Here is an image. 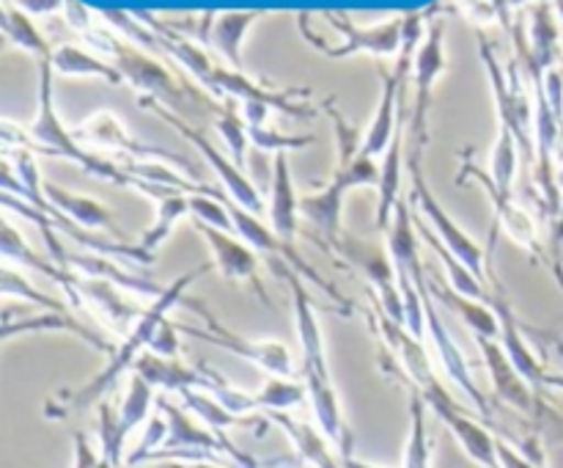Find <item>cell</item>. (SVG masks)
I'll list each match as a JSON object with an SVG mask.
<instances>
[{"instance_id": "cell-1", "label": "cell", "mask_w": 563, "mask_h": 468, "mask_svg": "<svg viewBox=\"0 0 563 468\" xmlns=\"http://www.w3.org/2000/svg\"><path fill=\"white\" fill-rule=\"evenodd\" d=\"M284 264V268H278V275L286 279V284H289L291 290L295 328L302 352V383H306L308 389L313 418H317V427L328 435V440L335 446L341 460H344V457H352V433L344 422L339 391H335L333 378H330L328 345H324L322 323H319L317 306H313L311 295H308L306 279H302L291 264Z\"/></svg>"}, {"instance_id": "cell-2", "label": "cell", "mask_w": 563, "mask_h": 468, "mask_svg": "<svg viewBox=\"0 0 563 468\" xmlns=\"http://www.w3.org/2000/svg\"><path fill=\"white\" fill-rule=\"evenodd\" d=\"M209 270H214L212 262L203 264V268L198 270H190V273H181L179 279L165 284V290L154 297L152 306L141 308V314L135 317L132 328L126 330L124 339H119V345L113 347V352L108 356V363H104L102 372H99L93 380H88L86 385H80L77 391H71V394L55 396L47 407L49 416H64V413L80 411V407H88L93 405V402L102 400V396L113 389L115 380H119L121 374L132 372L137 358L152 347L154 336H157V330L163 328L165 319L170 317V312L187 301V290H190L201 275H207Z\"/></svg>"}, {"instance_id": "cell-3", "label": "cell", "mask_w": 563, "mask_h": 468, "mask_svg": "<svg viewBox=\"0 0 563 468\" xmlns=\"http://www.w3.org/2000/svg\"><path fill=\"white\" fill-rule=\"evenodd\" d=\"M187 306H192V312L201 314L207 328H192V325H181L176 323L179 334L192 336L198 341H207V345L220 347L225 352H234V356L245 358L251 361L253 367H258L262 372H267L269 378H295V356H291L289 347L284 341L275 339H245L236 330L225 328L212 312H209L203 303L198 301H185Z\"/></svg>"}, {"instance_id": "cell-4", "label": "cell", "mask_w": 563, "mask_h": 468, "mask_svg": "<svg viewBox=\"0 0 563 468\" xmlns=\"http://www.w3.org/2000/svg\"><path fill=\"white\" fill-rule=\"evenodd\" d=\"M352 187H379V168L372 160L363 157V154H357L352 163L346 160L322 191L300 198V215L330 246H335L339 237L344 235V229H341V213H344V196Z\"/></svg>"}, {"instance_id": "cell-5", "label": "cell", "mask_w": 563, "mask_h": 468, "mask_svg": "<svg viewBox=\"0 0 563 468\" xmlns=\"http://www.w3.org/2000/svg\"><path fill=\"white\" fill-rule=\"evenodd\" d=\"M410 176H412V196L410 198H412V204H416L418 213L423 215V220H427L429 229H432L434 235L440 237V242H443V246L449 248L456 259H462V262H465L467 268L478 275V279L487 281L489 248L478 246V242L473 240V237L467 235V231L462 229L454 218H451L449 209L440 204V198L434 196L432 187H429L427 179H423V171H421V165H418V160H412Z\"/></svg>"}, {"instance_id": "cell-6", "label": "cell", "mask_w": 563, "mask_h": 468, "mask_svg": "<svg viewBox=\"0 0 563 468\" xmlns=\"http://www.w3.org/2000/svg\"><path fill=\"white\" fill-rule=\"evenodd\" d=\"M333 248L346 262H352L361 270L363 279L372 284L374 301L383 306V312L394 317L396 323H405V303H401L399 281H396V270L394 262H390L388 248H377L374 242L357 240V237L350 235H341Z\"/></svg>"}, {"instance_id": "cell-7", "label": "cell", "mask_w": 563, "mask_h": 468, "mask_svg": "<svg viewBox=\"0 0 563 468\" xmlns=\"http://www.w3.org/2000/svg\"><path fill=\"white\" fill-rule=\"evenodd\" d=\"M427 339H429V345H432L434 361L443 367V372L449 374L451 383H454L456 389L467 396V402L476 407L478 416H484V418L493 416V411H489V400L484 396V391L478 389L476 378H473L471 367H467L465 356H462V347L456 345L454 336H451V330L445 328L443 317H440L438 301L432 297L429 286H427Z\"/></svg>"}, {"instance_id": "cell-8", "label": "cell", "mask_w": 563, "mask_h": 468, "mask_svg": "<svg viewBox=\"0 0 563 468\" xmlns=\"http://www.w3.org/2000/svg\"><path fill=\"white\" fill-rule=\"evenodd\" d=\"M429 405V411H434V416L445 424L451 435L456 438V444L462 446L467 457H471L476 466L482 468H500V457H498V438L489 433L487 424L476 422L465 407H460V402L443 391L438 396H429L423 400Z\"/></svg>"}, {"instance_id": "cell-9", "label": "cell", "mask_w": 563, "mask_h": 468, "mask_svg": "<svg viewBox=\"0 0 563 468\" xmlns=\"http://www.w3.org/2000/svg\"><path fill=\"white\" fill-rule=\"evenodd\" d=\"M473 176L482 182L484 191L489 193V202H493L495 209V229L504 231L511 242L522 248V251L531 253L539 262L550 264V248L544 246L542 237H539V226L533 220V215L528 213V207H522L509 191L495 185V179L489 174H482L478 168H473Z\"/></svg>"}, {"instance_id": "cell-10", "label": "cell", "mask_w": 563, "mask_h": 468, "mask_svg": "<svg viewBox=\"0 0 563 468\" xmlns=\"http://www.w3.org/2000/svg\"><path fill=\"white\" fill-rule=\"evenodd\" d=\"M476 347L484 358V367H487L489 380H493L495 396L500 402H506L509 407L520 411L522 416L537 418L542 411V402H539V391L517 372V367L511 363V358L506 356V350L500 347L498 339H484L476 336Z\"/></svg>"}, {"instance_id": "cell-11", "label": "cell", "mask_w": 563, "mask_h": 468, "mask_svg": "<svg viewBox=\"0 0 563 468\" xmlns=\"http://www.w3.org/2000/svg\"><path fill=\"white\" fill-rule=\"evenodd\" d=\"M198 235L207 240L209 251H212V264L225 281H240V284H251L253 292L258 297L267 301V292H264L262 279H258V270H262V259L253 251L247 242H242L240 237L231 235V231L214 229V226L196 224Z\"/></svg>"}, {"instance_id": "cell-12", "label": "cell", "mask_w": 563, "mask_h": 468, "mask_svg": "<svg viewBox=\"0 0 563 468\" xmlns=\"http://www.w3.org/2000/svg\"><path fill=\"white\" fill-rule=\"evenodd\" d=\"M132 372L141 374L152 389L157 391H170V394H179L185 389H209V374L207 367H187L181 358H165L154 356V352H143L135 361Z\"/></svg>"}, {"instance_id": "cell-13", "label": "cell", "mask_w": 563, "mask_h": 468, "mask_svg": "<svg viewBox=\"0 0 563 468\" xmlns=\"http://www.w3.org/2000/svg\"><path fill=\"white\" fill-rule=\"evenodd\" d=\"M273 424H278L286 435H289L291 446H295L297 457H300L306 466L311 468H344L341 462V455L335 451V446L330 444L328 435L322 433L313 424L300 422V418L291 416L289 411H275V413H264Z\"/></svg>"}, {"instance_id": "cell-14", "label": "cell", "mask_w": 563, "mask_h": 468, "mask_svg": "<svg viewBox=\"0 0 563 468\" xmlns=\"http://www.w3.org/2000/svg\"><path fill=\"white\" fill-rule=\"evenodd\" d=\"M427 286L429 292H432L434 301L443 303L445 308H451V312L465 323V328L471 330L473 339H476V336H484V339H498L500 336L498 314H495V308L489 306L487 301H476V297L460 295L456 290H451L449 281L440 284V281L429 273H427Z\"/></svg>"}, {"instance_id": "cell-15", "label": "cell", "mask_w": 563, "mask_h": 468, "mask_svg": "<svg viewBox=\"0 0 563 468\" xmlns=\"http://www.w3.org/2000/svg\"><path fill=\"white\" fill-rule=\"evenodd\" d=\"M300 198L295 193V182H291L289 163L286 157L275 160L273 174V191H269V207H267V224L286 246H291L300 231Z\"/></svg>"}, {"instance_id": "cell-16", "label": "cell", "mask_w": 563, "mask_h": 468, "mask_svg": "<svg viewBox=\"0 0 563 468\" xmlns=\"http://www.w3.org/2000/svg\"><path fill=\"white\" fill-rule=\"evenodd\" d=\"M64 268L77 270V273L88 275V279H102L115 284L119 290H124L126 295H146V297H157L165 286L154 284V281L143 279V275L130 273L124 270V264H119V259H110V257H99V253H66V264Z\"/></svg>"}, {"instance_id": "cell-17", "label": "cell", "mask_w": 563, "mask_h": 468, "mask_svg": "<svg viewBox=\"0 0 563 468\" xmlns=\"http://www.w3.org/2000/svg\"><path fill=\"white\" fill-rule=\"evenodd\" d=\"M42 196L47 198V202L53 204L58 213L69 215L75 224H80L82 229H88V231L104 229V231H110L115 240H124L121 229L115 226V215L110 213L108 207H102L97 198L64 191V187H58V185H49V182H44V185H42Z\"/></svg>"}, {"instance_id": "cell-18", "label": "cell", "mask_w": 563, "mask_h": 468, "mask_svg": "<svg viewBox=\"0 0 563 468\" xmlns=\"http://www.w3.org/2000/svg\"><path fill=\"white\" fill-rule=\"evenodd\" d=\"M179 400H181V405H185L187 411L198 418V422H203L207 427L218 429V433H225V429H231V427H247V429H256V433H264V429L273 424L267 416L264 418L236 416V413H231L229 407L220 405V402L214 400L209 391H201V389L179 391Z\"/></svg>"}, {"instance_id": "cell-19", "label": "cell", "mask_w": 563, "mask_h": 468, "mask_svg": "<svg viewBox=\"0 0 563 468\" xmlns=\"http://www.w3.org/2000/svg\"><path fill=\"white\" fill-rule=\"evenodd\" d=\"M416 229H418V235L423 237V242H427V246L432 248L434 257H438L440 262H443L445 279H449L451 290H456V292H460V295H465V297L487 301V281L478 279V275L473 273V270L467 268L465 262H462V259H456L454 253H451L449 248H445L443 242H440V237L434 235L432 229H429L427 220H416Z\"/></svg>"}, {"instance_id": "cell-20", "label": "cell", "mask_w": 563, "mask_h": 468, "mask_svg": "<svg viewBox=\"0 0 563 468\" xmlns=\"http://www.w3.org/2000/svg\"><path fill=\"white\" fill-rule=\"evenodd\" d=\"M187 215H190V196H187V193H176V196L159 198L154 224L143 231L137 246H141L148 257H157L159 248L168 242V237L174 235V229L187 218Z\"/></svg>"}, {"instance_id": "cell-21", "label": "cell", "mask_w": 563, "mask_h": 468, "mask_svg": "<svg viewBox=\"0 0 563 468\" xmlns=\"http://www.w3.org/2000/svg\"><path fill=\"white\" fill-rule=\"evenodd\" d=\"M190 138H192V141H196V146L201 149L203 154H207V160H209V163H212L214 174H218L220 179H223L225 193H229V196L234 198V202L240 204V207L251 209L253 215H262L264 213V204H262V196H258V191H256V187H253V182L247 179V176L242 174V171H236L234 165L225 163V160L220 157V154L214 152V149L209 146L207 141H201V138H196V135H190Z\"/></svg>"}, {"instance_id": "cell-22", "label": "cell", "mask_w": 563, "mask_h": 468, "mask_svg": "<svg viewBox=\"0 0 563 468\" xmlns=\"http://www.w3.org/2000/svg\"><path fill=\"white\" fill-rule=\"evenodd\" d=\"M429 405L418 391L410 389V433H407L401 468H432V440L427 424Z\"/></svg>"}, {"instance_id": "cell-23", "label": "cell", "mask_w": 563, "mask_h": 468, "mask_svg": "<svg viewBox=\"0 0 563 468\" xmlns=\"http://www.w3.org/2000/svg\"><path fill=\"white\" fill-rule=\"evenodd\" d=\"M152 405H157V396H154V389L141 378V374L130 372V380H126V391L121 396V405L115 407L119 413V424L126 435L132 429H137L141 424H146L152 418Z\"/></svg>"}, {"instance_id": "cell-24", "label": "cell", "mask_w": 563, "mask_h": 468, "mask_svg": "<svg viewBox=\"0 0 563 468\" xmlns=\"http://www.w3.org/2000/svg\"><path fill=\"white\" fill-rule=\"evenodd\" d=\"M0 292H3L5 301L16 297V301H22V306H38V308H44V312H69V308H71L69 303H60V301H55V297L38 292L36 286H33L31 281L22 275V270H16L11 262L3 264Z\"/></svg>"}, {"instance_id": "cell-25", "label": "cell", "mask_w": 563, "mask_h": 468, "mask_svg": "<svg viewBox=\"0 0 563 468\" xmlns=\"http://www.w3.org/2000/svg\"><path fill=\"white\" fill-rule=\"evenodd\" d=\"M256 400L264 413L291 411L308 400V389L295 378H267V383L256 391Z\"/></svg>"}, {"instance_id": "cell-26", "label": "cell", "mask_w": 563, "mask_h": 468, "mask_svg": "<svg viewBox=\"0 0 563 468\" xmlns=\"http://www.w3.org/2000/svg\"><path fill=\"white\" fill-rule=\"evenodd\" d=\"M82 141L88 143H97V146H115V149H126L132 154H152V149L146 146H137L135 141L124 135V132L115 127V121L110 116H97L91 124L82 130Z\"/></svg>"}, {"instance_id": "cell-27", "label": "cell", "mask_w": 563, "mask_h": 468, "mask_svg": "<svg viewBox=\"0 0 563 468\" xmlns=\"http://www.w3.org/2000/svg\"><path fill=\"white\" fill-rule=\"evenodd\" d=\"M190 218L192 224H207L214 226V229H223L234 235V220H231L229 207H225L223 198H212V196H190Z\"/></svg>"}, {"instance_id": "cell-28", "label": "cell", "mask_w": 563, "mask_h": 468, "mask_svg": "<svg viewBox=\"0 0 563 468\" xmlns=\"http://www.w3.org/2000/svg\"><path fill=\"white\" fill-rule=\"evenodd\" d=\"M251 20H253L251 14H245V17L236 14V17H225V20L218 25V42L231 61H236V44H240L242 31H245V25Z\"/></svg>"}, {"instance_id": "cell-29", "label": "cell", "mask_w": 563, "mask_h": 468, "mask_svg": "<svg viewBox=\"0 0 563 468\" xmlns=\"http://www.w3.org/2000/svg\"><path fill=\"white\" fill-rule=\"evenodd\" d=\"M55 64L60 66V72H66V75H82V72H97V75H104V77H113V72L104 69V66L93 64V61H88L86 55H80L77 50H60L58 58H55Z\"/></svg>"}, {"instance_id": "cell-30", "label": "cell", "mask_w": 563, "mask_h": 468, "mask_svg": "<svg viewBox=\"0 0 563 468\" xmlns=\"http://www.w3.org/2000/svg\"><path fill=\"white\" fill-rule=\"evenodd\" d=\"M146 352H154V356H165V358H179V328H176L174 319H165L163 328L157 330L154 336L152 347Z\"/></svg>"}, {"instance_id": "cell-31", "label": "cell", "mask_w": 563, "mask_h": 468, "mask_svg": "<svg viewBox=\"0 0 563 468\" xmlns=\"http://www.w3.org/2000/svg\"><path fill=\"white\" fill-rule=\"evenodd\" d=\"M498 457H500V468H542V462L533 460L531 455H522L517 451L515 446L506 444V440L498 438Z\"/></svg>"}, {"instance_id": "cell-32", "label": "cell", "mask_w": 563, "mask_h": 468, "mask_svg": "<svg viewBox=\"0 0 563 468\" xmlns=\"http://www.w3.org/2000/svg\"><path fill=\"white\" fill-rule=\"evenodd\" d=\"M253 141L258 143L262 149H300L306 146V143H311V138H278L273 135V132H264V130H256L253 132Z\"/></svg>"}, {"instance_id": "cell-33", "label": "cell", "mask_w": 563, "mask_h": 468, "mask_svg": "<svg viewBox=\"0 0 563 468\" xmlns=\"http://www.w3.org/2000/svg\"><path fill=\"white\" fill-rule=\"evenodd\" d=\"M550 273H553L555 284H559L563 295V242H550Z\"/></svg>"}, {"instance_id": "cell-34", "label": "cell", "mask_w": 563, "mask_h": 468, "mask_svg": "<svg viewBox=\"0 0 563 468\" xmlns=\"http://www.w3.org/2000/svg\"><path fill=\"white\" fill-rule=\"evenodd\" d=\"M544 389L563 391V372H548V374H544Z\"/></svg>"}, {"instance_id": "cell-35", "label": "cell", "mask_w": 563, "mask_h": 468, "mask_svg": "<svg viewBox=\"0 0 563 468\" xmlns=\"http://www.w3.org/2000/svg\"><path fill=\"white\" fill-rule=\"evenodd\" d=\"M344 468H388V466H374V462H366V460H357L355 455L352 457H344Z\"/></svg>"}, {"instance_id": "cell-36", "label": "cell", "mask_w": 563, "mask_h": 468, "mask_svg": "<svg viewBox=\"0 0 563 468\" xmlns=\"http://www.w3.org/2000/svg\"><path fill=\"white\" fill-rule=\"evenodd\" d=\"M99 468H119V466H113V462L104 460V457H102V462H99Z\"/></svg>"}]
</instances>
